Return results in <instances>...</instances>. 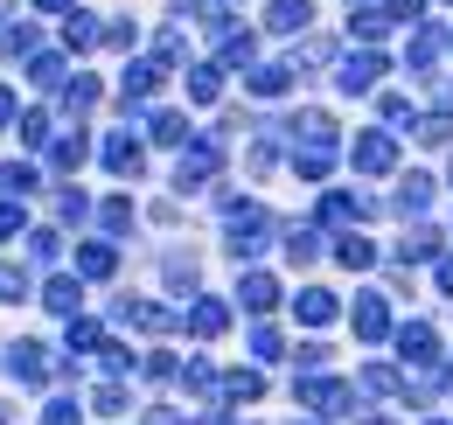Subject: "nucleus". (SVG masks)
I'll list each match as a JSON object with an SVG mask.
<instances>
[{"label":"nucleus","instance_id":"f257e3e1","mask_svg":"<svg viewBox=\"0 0 453 425\" xmlns=\"http://www.w3.org/2000/svg\"><path fill=\"white\" fill-rule=\"evenodd\" d=\"M391 160H397L391 133H363V140H356V167H363V174H384Z\"/></svg>","mask_w":453,"mask_h":425},{"label":"nucleus","instance_id":"f03ea898","mask_svg":"<svg viewBox=\"0 0 453 425\" xmlns=\"http://www.w3.org/2000/svg\"><path fill=\"white\" fill-rule=\"evenodd\" d=\"M377 70H384V56H377V50L349 56V63H342V91H349V98H356V91H370V84H377Z\"/></svg>","mask_w":453,"mask_h":425},{"label":"nucleus","instance_id":"7ed1b4c3","mask_svg":"<svg viewBox=\"0 0 453 425\" xmlns=\"http://www.w3.org/2000/svg\"><path fill=\"white\" fill-rule=\"evenodd\" d=\"M397 356H404V363H433V356H440V335L418 321V328H404V335H397Z\"/></svg>","mask_w":453,"mask_h":425},{"label":"nucleus","instance_id":"20e7f679","mask_svg":"<svg viewBox=\"0 0 453 425\" xmlns=\"http://www.w3.org/2000/svg\"><path fill=\"white\" fill-rule=\"evenodd\" d=\"M384 328H391V314H384V300H377V293H363V300H356V335H363V342H377Z\"/></svg>","mask_w":453,"mask_h":425},{"label":"nucleus","instance_id":"39448f33","mask_svg":"<svg viewBox=\"0 0 453 425\" xmlns=\"http://www.w3.org/2000/svg\"><path fill=\"white\" fill-rule=\"evenodd\" d=\"M300 405H314V412H349V383H307Z\"/></svg>","mask_w":453,"mask_h":425},{"label":"nucleus","instance_id":"423d86ee","mask_svg":"<svg viewBox=\"0 0 453 425\" xmlns=\"http://www.w3.org/2000/svg\"><path fill=\"white\" fill-rule=\"evenodd\" d=\"M210 167H217V147H196V154H181V174H174V182H181V189H196Z\"/></svg>","mask_w":453,"mask_h":425},{"label":"nucleus","instance_id":"0eeeda50","mask_svg":"<svg viewBox=\"0 0 453 425\" xmlns=\"http://www.w3.org/2000/svg\"><path fill=\"white\" fill-rule=\"evenodd\" d=\"M273 300H280V286H273L265 272H251V279H244V307H251V314H265Z\"/></svg>","mask_w":453,"mask_h":425},{"label":"nucleus","instance_id":"6e6552de","mask_svg":"<svg viewBox=\"0 0 453 425\" xmlns=\"http://www.w3.org/2000/svg\"><path fill=\"white\" fill-rule=\"evenodd\" d=\"M397 14L391 7H363V14H356V21H349V28H356V35H363V42H377V35H384V28H391Z\"/></svg>","mask_w":453,"mask_h":425},{"label":"nucleus","instance_id":"1a4fd4ad","mask_svg":"<svg viewBox=\"0 0 453 425\" xmlns=\"http://www.w3.org/2000/svg\"><path fill=\"white\" fill-rule=\"evenodd\" d=\"M77 272H84V279H105V272H112V244H84V251H77Z\"/></svg>","mask_w":453,"mask_h":425},{"label":"nucleus","instance_id":"9d476101","mask_svg":"<svg viewBox=\"0 0 453 425\" xmlns=\"http://www.w3.org/2000/svg\"><path fill=\"white\" fill-rule=\"evenodd\" d=\"M293 307H300V321H307V328H321V321H335V300H328V293H300Z\"/></svg>","mask_w":453,"mask_h":425},{"label":"nucleus","instance_id":"9b49d317","mask_svg":"<svg viewBox=\"0 0 453 425\" xmlns=\"http://www.w3.org/2000/svg\"><path fill=\"white\" fill-rule=\"evenodd\" d=\"M154 84H161V63H140V70H126V84H119V91H126V98H147Z\"/></svg>","mask_w":453,"mask_h":425},{"label":"nucleus","instance_id":"f8f14e48","mask_svg":"<svg viewBox=\"0 0 453 425\" xmlns=\"http://www.w3.org/2000/svg\"><path fill=\"white\" fill-rule=\"evenodd\" d=\"M105 160H112V174H140V147H133L126 133H119L112 147H105Z\"/></svg>","mask_w":453,"mask_h":425},{"label":"nucleus","instance_id":"ddd939ff","mask_svg":"<svg viewBox=\"0 0 453 425\" xmlns=\"http://www.w3.org/2000/svg\"><path fill=\"white\" fill-rule=\"evenodd\" d=\"M307 0H273V28H307Z\"/></svg>","mask_w":453,"mask_h":425},{"label":"nucleus","instance_id":"4468645a","mask_svg":"<svg viewBox=\"0 0 453 425\" xmlns=\"http://www.w3.org/2000/svg\"><path fill=\"white\" fill-rule=\"evenodd\" d=\"M426 203H433V182H426V174H411V182L397 189V210H426Z\"/></svg>","mask_w":453,"mask_h":425},{"label":"nucleus","instance_id":"2eb2a0df","mask_svg":"<svg viewBox=\"0 0 453 425\" xmlns=\"http://www.w3.org/2000/svg\"><path fill=\"white\" fill-rule=\"evenodd\" d=\"M293 84V70L286 63H265V70H251V91H286Z\"/></svg>","mask_w":453,"mask_h":425},{"label":"nucleus","instance_id":"dca6fc26","mask_svg":"<svg viewBox=\"0 0 453 425\" xmlns=\"http://www.w3.org/2000/svg\"><path fill=\"white\" fill-rule=\"evenodd\" d=\"M188 321H196V335H224V307H217V300H203Z\"/></svg>","mask_w":453,"mask_h":425},{"label":"nucleus","instance_id":"f3484780","mask_svg":"<svg viewBox=\"0 0 453 425\" xmlns=\"http://www.w3.org/2000/svg\"><path fill=\"white\" fill-rule=\"evenodd\" d=\"M335 259H342V266H370V259H377V251H370V244H363V237H342V244H335Z\"/></svg>","mask_w":453,"mask_h":425},{"label":"nucleus","instance_id":"a211bd4d","mask_svg":"<svg viewBox=\"0 0 453 425\" xmlns=\"http://www.w3.org/2000/svg\"><path fill=\"white\" fill-rule=\"evenodd\" d=\"M433 251H440L433 230H411V237H404V259H433Z\"/></svg>","mask_w":453,"mask_h":425},{"label":"nucleus","instance_id":"6ab92c4d","mask_svg":"<svg viewBox=\"0 0 453 425\" xmlns=\"http://www.w3.org/2000/svg\"><path fill=\"white\" fill-rule=\"evenodd\" d=\"M321 216H335V223H349V216H363V203H356V196H328V203H321Z\"/></svg>","mask_w":453,"mask_h":425},{"label":"nucleus","instance_id":"aec40b11","mask_svg":"<svg viewBox=\"0 0 453 425\" xmlns=\"http://www.w3.org/2000/svg\"><path fill=\"white\" fill-rule=\"evenodd\" d=\"M50 307H57V314L77 307V279H57V286H50Z\"/></svg>","mask_w":453,"mask_h":425},{"label":"nucleus","instance_id":"412c9836","mask_svg":"<svg viewBox=\"0 0 453 425\" xmlns=\"http://www.w3.org/2000/svg\"><path fill=\"white\" fill-rule=\"evenodd\" d=\"M224 390H230V398H258L265 383H258V376H251V370H237V376H230V383H224Z\"/></svg>","mask_w":453,"mask_h":425},{"label":"nucleus","instance_id":"4be33fe9","mask_svg":"<svg viewBox=\"0 0 453 425\" xmlns=\"http://www.w3.org/2000/svg\"><path fill=\"white\" fill-rule=\"evenodd\" d=\"M286 259H314V230H293L286 237Z\"/></svg>","mask_w":453,"mask_h":425},{"label":"nucleus","instance_id":"5701e85b","mask_svg":"<svg viewBox=\"0 0 453 425\" xmlns=\"http://www.w3.org/2000/svg\"><path fill=\"white\" fill-rule=\"evenodd\" d=\"M21 293H28V279H21V272H7V266H0V300H21Z\"/></svg>","mask_w":453,"mask_h":425},{"label":"nucleus","instance_id":"b1692460","mask_svg":"<svg viewBox=\"0 0 453 425\" xmlns=\"http://www.w3.org/2000/svg\"><path fill=\"white\" fill-rule=\"evenodd\" d=\"M384 7H391L397 21H418V7H426V0H384Z\"/></svg>","mask_w":453,"mask_h":425},{"label":"nucleus","instance_id":"393cba45","mask_svg":"<svg viewBox=\"0 0 453 425\" xmlns=\"http://www.w3.org/2000/svg\"><path fill=\"white\" fill-rule=\"evenodd\" d=\"M14 223H21V210H14V203H0V237H7Z\"/></svg>","mask_w":453,"mask_h":425},{"label":"nucleus","instance_id":"a878e982","mask_svg":"<svg viewBox=\"0 0 453 425\" xmlns=\"http://www.w3.org/2000/svg\"><path fill=\"white\" fill-rule=\"evenodd\" d=\"M50 425H77V412H70V405H50Z\"/></svg>","mask_w":453,"mask_h":425},{"label":"nucleus","instance_id":"bb28decb","mask_svg":"<svg viewBox=\"0 0 453 425\" xmlns=\"http://www.w3.org/2000/svg\"><path fill=\"white\" fill-rule=\"evenodd\" d=\"M440 286H447V293H453V259H447V266H440Z\"/></svg>","mask_w":453,"mask_h":425},{"label":"nucleus","instance_id":"cd10ccee","mask_svg":"<svg viewBox=\"0 0 453 425\" xmlns=\"http://www.w3.org/2000/svg\"><path fill=\"white\" fill-rule=\"evenodd\" d=\"M7 112H14V98H7V91H0V126H7Z\"/></svg>","mask_w":453,"mask_h":425}]
</instances>
